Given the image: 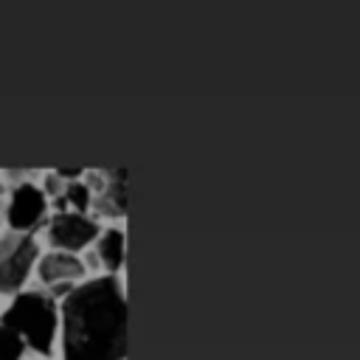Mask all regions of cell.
Masks as SVG:
<instances>
[{
	"instance_id": "6",
	"label": "cell",
	"mask_w": 360,
	"mask_h": 360,
	"mask_svg": "<svg viewBox=\"0 0 360 360\" xmlns=\"http://www.w3.org/2000/svg\"><path fill=\"white\" fill-rule=\"evenodd\" d=\"M34 273L39 278V284L45 290L51 287H59V284H79L82 278H87V267L82 262V253H68V250H45L39 253L37 264H34Z\"/></svg>"
},
{
	"instance_id": "2",
	"label": "cell",
	"mask_w": 360,
	"mask_h": 360,
	"mask_svg": "<svg viewBox=\"0 0 360 360\" xmlns=\"http://www.w3.org/2000/svg\"><path fill=\"white\" fill-rule=\"evenodd\" d=\"M0 323L22 340L25 352L51 357L59 340V301L48 290H20L0 312Z\"/></svg>"
},
{
	"instance_id": "7",
	"label": "cell",
	"mask_w": 360,
	"mask_h": 360,
	"mask_svg": "<svg viewBox=\"0 0 360 360\" xmlns=\"http://www.w3.org/2000/svg\"><path fill=\"white\" fill-rule=\"evenodd\" d=\"M98 264V273H110V276H121L124 270V259H127V233L121 222H107L101 225L96 242L87 248Z\"/></svg>"
},
{
	"instance_id": "8",
	"label": "cell",
	"mask_w": 360,
	"mask_h": 360,
	"mask_svg": "<svg viewBox=\"0 0 360 360\" xmlns=\"http://www.w3.org/2000/svg\"><path fill=\"white\" fill-rule=\"evenodd\" d=\"M90 214L96 219L121 222L127 217V169H110L104 188L93 197Z\"/></svg>"
},
{
	"instance_id": "10",
	"label": "cell",
	"mask_w": 360,
	"mask_h": 360,
	"mask_svg": "<svg viewBox=\"0 0 360 360\" xmlns=\"http://www.w3.org/2000/svg\"><path fill=\"white\" fill-rule=\"evenodd\" d=\"M22 354H25L22 340L0 323V360H22Z\"/></svg>"
},
{
	"instance_id": "1",
	"label": "cell",
	"mask_w": 360,
	"mask_h": 360,
	"mask_svg": "<svg viewBox=\"0 0 360 360\" xmlns=\"http://www.w3.org/2000/svg\"><path fill=\"white\" fill-rule=\"evenodd\" d=\"M59 360H127L124 276L96 273L59 301Z\"/></svg>"
},
{
	"instance_id": "4",
	"label": "cell",
	"mask_w": 360,
	"mask_h": 360,
	"mask_svg": "<svg viewBox=\"0 0 360 360\" xmlns=\"http://www.w3.org/2000/svg\"><path fill=\"white\" fill-rule=\"evenodd\" d=\"M98 231H101V222L93 214L56 211L51 219H45V236L53 250L82 253L96 242Z\"/></svg>"
},
{
	"instance_id": "5",
	"label": "cell",
	"mask_w": 360,
	"mask_h": 360,
	"mask_svg": "<svg viewBox=\"0 0 360 360\" xmlns=\"http://www.w3.org/2000/svg\"><path fill=\"white\" fill-rule=\"evenodd\" d=\"M48 197L34 180H20L11 188V197L6 202V225L17 233H34L39 225H45L48 217Z\"/></svg>"
},
{
	"instance_id": "9",
	"label": "cell",
	"mask_w": 360,
	"mask_h": 360,
	"mask_svg": "<svg viewBox=\"0 0 360 360\" xmlns=\"http://www.w3.org/2000/svg\"><path fill=\"white\" fill-rule=\"evenodd\" d=\"M62 202H65V208H68V211L90 214V208H93V191L87 188V183H84L82 177H76V180H65Z\"/></svg>"
},
{
	"instance_id": "3",
	"label": "cell",
	"mask_w": 360,
	"mask_h": 360,
	"mask_svg": "<svg viewBox=\"0 0 360 360\" xmlns=\"http://www.w3.org/2000/svg\"><path fill=\"white\" fill-rule=\"evenodd\" d=\"M39 259V245L34 233H17L3 231L0 233V295H17L28 276L34 273V264Z\"/></svg>"
},
{
	"instance_id": "12",
	"label": "cell",
	"mask_w": 360,
	"mask_h": 360,
	"mask_svg": "<svg viewBox=\"0 0 360 360\" xmlns=\"http://www.w3.org/2000/svg\"><path fill=\"white\" fill-rule=\"evenodd\" d=\"M3 191H6V186H3V180H0V197H3Z\"/></svg>"
},
{
	"instance_id": "11",
	"label": "cell",
	"mask_w": 360,
	"mask_h": 360,
	"mask_svg": "<svg viewBox=\"0 0 360 360\" xmlns=\"http://www.w3.org/2000/svg\"><path fill=\"white\" fill-rule=\"evenodd\" d=\"M39 188L45 191V197H48V200H51V197L56 200V197H62V188H65V180H62V177H59L56 172H45V183H42Z\"/></svg>"
}]
</instances>
